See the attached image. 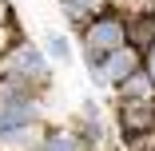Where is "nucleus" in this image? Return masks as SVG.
I'll use <instances>...</instances> for the list:
<instances>
[{
    "label": "nucleus",
    "instance_id": "9",
    "mask_svg": "<svg viewBox=\"0 0 155 151\" xmlns=\"http://www.w3.org/2000/svg\"><path fill=\"white\" fill-rule=\"evenodd\" d=\"M0 16H4V8H0Z\"/></svg>",
    "mask_w": 155,
    "mask_h": 151
},
{
    "label": "nucleus",
    "instance_id": "6",
    "mask_svg": "<svg viewBox=\"0 0 155 151\" xmlns=\"http://www.w3.org/2000/svg\"><path fill=\"white\" fill-rule=\"evenodd\" d=\"M48 151H80V143H76L72 135H56V139L48 143Z\"/></svg>",
    "mask_w": 155,
    "mask_h": 151
},
{
    "label": "nucleus",
    "instance_id": "4",
    "mask_svg": "<svg viewBox=\"0 0 155 151\" xmlns=\"http://www.w3.org/2000/svg\"><path fill=\"white\" fill-rule=\"evenodd\" d=\"M48 52H52L56 60H68V56H72V44L60 36V32H52V36H48Z\"/></svg>",
    "mask_w": 155,
    "mask_h": 151
},
{
    "label": "nucleus",
    "instance_id": "2",
    "mask_svg": "<svg viewBox=\"0 0 155 151\" xmlns=\"http://www.w3.org/2000/svg\"><path fill=\"white\" fill-rule=\"evenodd\" d=\"M100 76H107V80H131L135 76V52H115L100 68Z\"/></svg>",
    "mask_w": 155,
    "mask_h": 151
},
{
    "label": "nucleus",
    "instance_id": "7",
    "mask_svg": "<svg viewBox=\"0 0 155 151\" xmlns=\"http://www.w3.org/2000/svg\"><path fill=\"white\" fill-rule=\"evenodd\" d=\"M100 0H68V12H87V8H96Z\"/></svg>",
    "mask_w": 155,
    "mask_h": 151
},
{
    "label": "nucleus",
    "instance_id": "3",
    "mask_svg": "<svg viewBox=\"0 0 155 151\" xmlns=\"http://www.w3.org/2000/svg\"><path fill=\"white\" fill-rule=\"evenodd\" d=\"M16 68H20V72H28V76H32V72H36V76H44V56H40L36 48H20V52H16Z\"/></svg>",
    "mask_w": 155,
    "mask_h": 151
},
{
    "label": "nucleus",
    "instance_id": "8",
    "mask_svg": "<svg viewBox=\"0 0 155 151\" xmlns=\"http://www.w3.org/2000/svg\"><path fill=\"white\" fill-rule=\"evenodd\" d=\"M151 76H155V48H151Z\"/></svg>",
    "mask_w": 155,
    "mask_h": 151
},
{
    "label": "nucleus",
    "instance_id": "1",
    "mask_svg": "<svg viewBox=\"0 0 155 151\" xmlns=\"http://www.w3.org/2000/svg\"><path fill=\"white\" fill-rule=\"evenodd\" d=\"M119 40H123V28L115 24V20H100L96 28L87 32V52L96 56V52H107V48H119Z\"/></svg>",
    "mask_w": 155,
    "mask_h": 151
},
{
    "label": "nucleus",
    "instance_id": "5",
    "mask_svg": "<svg viewBox=\"0 0 155 151\" xmlns=\"http://www.w3.org/2000/svg\"><path fill=\"white\" fill-rule=\"evenodd\" d=\"M123 84H127V96H131V100H143V96H147V80L131 76V80H123Z\"/></svg>",
    "mask_w": 155,
    "mask_h": 151
}]
</instances>
